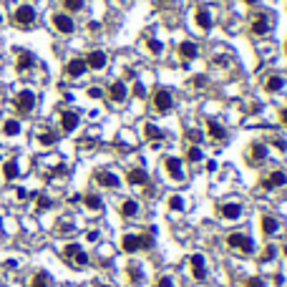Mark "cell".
I'll use <instances>...</instances> for the list:
<instances>
[{"label":"cell","instance_id":"cell-1","mask_svg":"<svg viewBox=\"0 0 287 287\" xmlns=\"http://www.w3.org/2000/svg\"><path fill=\"white\" fill-rule=\"evenodd\" d=\"M151 245H154V234H124L121 237V249L134 254V252H141V249H149Z\"/></svg>","mask_w":287,"mask_h":287},{"label":"cell","instance_id":"cell-2","mask_svg":"<svg viewBox=\"0 0 287 287\" xmlns=\"http://www.w3.org/2000/svg\"><path fill=\"white\" fill-rule=\"evenodd\" d=\"M36 103H38V96H36L30 88L20 91V94H15V98H13V106H15V111H18L20 116L33 114V111H36Z\"/></svg>","mask_w":287,"mask_h":287},{"label":"cell","instance_id":"cell-3","mask_svg":"<svg viewBox=\"0 0 287 287\" xmlns=\"http://www.w3.org/2000/svg\"><path fill=\"white\" fill-rule=\"evenodd\" d=\"M36 8L33 5H18L13 10V25L15 28H23V30H28V28H33L36 25Z\"/></svg>","mask_w":287,"mask_h":287},{"label":"cell","instance_id":"cell-4","mask_svg":"<svg viewBox=\"0 0 287 287\" xmlns=\"http://www.w3.org/2000/svg\"><path fill=\"white\" fill-rule=\"evenodd\" d=\"M63 260L73 267H86L88 265V254L83 252L81 245H76V242H71V245L63 247Z\"/></svg>","mask_w":287,"mask_h":287},{"label":"cell","instance_id":"cell-5","mask_svg":"<svg viewBox=\"0 0 287 287\" xmlns=\"http://www.w3.org/2000/svg\"><path fill=\"white\" fill-rule=\"evenodd\" d=\"M227 245H230L232 249H239L242 254H252V252H254V242H252V237H247L245 232H232V234H227Z\"/></svg>","mask_w":287,"mask_h":287},{"label":"cell","instance_id":"cell-6","mask_svg":"<svg viewBox=\"0 0 287 287\" xmlns=\"http://www.w3.org/2000/svg\"><path fill=\"white\" fill-rule=\"evenodd\" d=\"M151 103H154V109L159 114H166V111L174 109V94L169 88H156L154 96H151Z\"/></svg>","mask_w":287,"mask_h":287},{"label":"cell","instance_id":"cell-7","mask_svg":"<svg viewBox=\"0 0 287 287\" xmlns=\"http://www.w3.org/2000/svg\"><path fill=\"white\" fill-rule=\"evenodd\" d=\"M51 23H53V28L58 30L60 36H71L73 30H76V23H73V18L68 13H56L53 18H51Z\"/></svg>","mask_w":287,"mask_h":287},{"label":"cell","instance_id":"cell-8","mask_svg":"<svg viewBox=\"0 0 287 287\" xmlns=\"http://www.w3.org/2000/svg\"><path fill=\"white\" fill-rule=\"evenodd\" d=\"M189 267H191V275H194V280H199V282H204V280H207V262H204V254L194 252V254L189 257Z\"/></svg>","mask_w":287,"mask_h":287},{"label":"cell","instance_id":"cell-9","mask_svg":"<svg viewBox=\"0 0 287 287\" xmlns=\"http://www.w3.org/2000/svg\"><path fill=\"white\" fill-rule=\"evenodd\" d=\"M262 187L267 189V191H275V189H282V187H287V174L285 172H269L265 179H262Z\"/></svg>","mask_w":287,"mask_h":287},{"label":"cell","instance_id":"cell-10","mask_svg":"<svg viewBox=\"0 0 287 287\" xmlns=\"http://www.w3.org/2000/svg\"><path fill=\"white\" fill-rule=\"evenodd\" d=\"M83 63H86V68H91V71H103L106 66H109V56H106L103 51H91V53L83 58Z\"/></svg>","mask_w":287,"mask_h":287},{"label":"cell","instance_id":"cell-11","mask_svg":"<svg viewBox=\"0 0 287 287\" xmlns=\"http://www.w3.org/2000/svg\"><path fill=\"white\" fill-rule=\"evenodd\" d=\"M94 179H96V184H101V187H106V189H118V176L114 174V172H109V169H98V172H94Z\"/></svg>","mask_w":287,"mask_h":287},{"label":"cell","instance_id":"cell-12","mask_svg":"<svg viewBox=\"0 0 287 287\" xmlns=\"http://www.w3.org/2000/svg\"><path fill=\"white\" fill-rule=\"evenodd\" d=\"M204 129H207V136H209V139H214V141H227V129L219 124L217 118H207Z\"/></svg>","mask_w":287,"mask_h":287},{"label":"cell","instance_id":"cell-13","mask_svg":"<svg viewBox=\"0 0 287 287\" xmlns=\"http://www.w3.org/2000/svg\"><path fill=\"white\" fill-rule=\"evenodd\" d=\"M164 172L169 174L174 181L184 179V172H181V159H176V156H166L164 159Z\"/></svg>","mask_w":287,"mask_h":287},{"label":"cell","instance_id":"cell-14","mask_svg":"<svg viewBox=\"0 0 287 287\" xmlns=\"http://www.w3.org/2000/svg\"><path fill=\"white\" fill-rule=\"evenodd\" d=\"M219 217L227 219V222H237V219L242 217V204H237V202L219 204Z\"/></svg>","mask_w":287,"mask_h":287},{"label":"cell","instance_id":"cell-15","mask_svg":"<svg viewBox=\"0 0 287 287\" xmlns=\"http://www.w3.org/2000/svg\"><path fill=\"white\" fill-rule=\"evenodd\" d=\"M272 30V18L269 15H254L252 18V33L254 36H267Z\"/></svg>","mask_w":287,"mask_h":287},{"label":"cell","instance_id":"cell-16","mask_svg":"<svg viewBox=\"0 0 287 287\" xmlns=\"http://www.w3.org/2000/svg\"><path fill=\"white\" fill-rule=\"evenodd\" d=\"M109 98L116 101V103H124V101L129 98V88H126V83H124V81H114V83L109 86Z\"/></svg>","mask_w":287,"mask_h":287},{"label":"cell","instance_id":"cell-17","mask_svg":"<svg viewBox=\"0 0 287 287\" xmlns=\"http://www.w3.org/2000/svg\"><path fill=\"white\" fill-rule=\"evenodd\" d=\"M265 159H267V146H265V144H252V146L247 149V161H249L252 166L262 164Z\"/></svg>","mask_w":287,"mask_h":287},{"label":"cell","instance_id":"cell-18","mask_svg":"<svg viewBox=\"0 0 287 287\" xmlns=\"http://www.w3.org/2000/svg\"><path fill=\"white\" fill-rule=\"evenodd\" d=\"M86 63H83V58H71L68 63H66V76L68 78H81V76L86 73Z\"/></svg>","mask_w":287,"mask_h":287},{"label":"cell","instance_id":"cell-19","mask_svg":"<svg viewBox=\"0 0 287 287\" xmlns=\"http://www.w3.org/2000/svg\"><path fill=\"white\" fill-rule=\"evenodd\" d=\"M60 129H63V134H73L76 129H78V114L76 111H63L60 114Z\"/></svg>","mask_w":287,"mask_h":287},{"label":"cell","instance_id":"cell-20","mask_svg":"<svg viewBox=\"0 0 287 287\" xmlns=\"http://www.w3.org/2000/svg\"><path fill=\"white\" fill-rule=\"evenodd\" d=\"M36 66V56L30 51H18V60H15V68H18V73H25Z\"/></svg>","mask_w":287,"mask_h":287},{"label":"cell","instance_id":"cell-21","mask_svg":"<svg viewBox=\"0 0 287 287\" xmlns=\"http://www.w3.org/2000/svg\"><path fill=\"white\" fill-rule=\"evenodd\" d=\"M126 181L131 187H144L146 181H149V174L144 172V169H129V174H126Z\"/></svg>","mask_w":287,"mask_h":287},{"label":"cell","instance_id":"cell-22","mask_svg":"<svg viewBox=\"0 0 287 287\" xmlns=\"http://www.w3.org/2000/svg\"><path fill=\"white\" fill-rule=\"evenodd\" d=\"M196 56H199V48H196V43L184 40V43L179 45V58H184V60H194Z\"/></svg>","mask_w":287,"mask_h":287},{"label":"cell","instance_id":"cell-23","mask_svg":"<svg viewBox=\"0 0 287 287\" xmlns=\"http://www.w3.org/2000/svg\"><path fill=\"white\" fill-rule=\"evenodd\" d=\"M277 230H280V222H277L275 217L265 214V217H262V234H265V237H272V234H277Z\"/></svg>","mask_w":287,"mask_h":287},{"label":"cell","instance_id":"cell-24","mask_svg":"<svg viewBox=\"0 0 287 287\" xmlns=\"http://www.w3.org/2000/svg\"><path fill=\"white\" fill-rule=\"evenodd\" d=\"M285 88V78L282 76H267V81H265V91L267 94H277V91Z\"/></svg>","mask_w":287,"mask_h":287},{"label":"cell","instance_id":"cell-25","mask_svg":"<svg viewBox=\"0 0 287 287\" xmlns=\"http://www.w3.org/2000/svg\"><path fill=\"white\" fill-rule=\"evenodd\" d=\"M18 174H20L18 161H15V159H8V161L3 164V176H5L8 181H13V179H18Z\"/></svg>","mask_w":287,"mask_h":287},{"label":"cell","instance_id":"cell-26","mask_svg":"<svg viewBox=\"0 0 287 287\" xmlns=\"http://www.w3.org/2000/svg\"><path fill=\"white\" fill-rule=\"evenodd\" d=\"M83 204H86V209H91V211H101V209H103V199H101L98 194H94V191L83 196Z\"/></svg>","mask_w":287,"mask_h":287},{"label":"cell","instance_id":"cell-27","mask_svg":"<svg viewBox=\"0 0 287 287\" xmlns=\"http://www.w3.org/2000/svg\"><path fill=\"white\" fill-rule=\"evenodd\" d=\"M136 214H139V202H136V199H126L124 204H121V217L131 219V217H136Z\"/></svg>","mask_w":287,"mask_h":287},{"label":"cell","instance_id":"cell-28","mask_svg":"<svg viewBox=\"0 0 287 287\" xmlns=\"http://www.w3.org/2000/svg\"><path fill=\"white\" fill-rule=\"evenodd\" d=\"M28 287H51V277H48V272H36L33 277H30V282H28Z\"/></svg>","mask_w":287,"mask_h":287},{"label":"cell","instance_id":"cell-29","mask_svg":"<svg viewBox=\"0 0 287 287\" xmlns=\"http://www.w3.org/2000/svg\"><path fill=\"white\" fill-rule=\"evenodd\" d=\"M3 134L8 136V139L18 136V134H20V121H18V118H8L5 124H3Z\"/></svg>","mask_w":287,"mask_h":287},{"label":"cell","instance_id":"cell-30","mask_svg":"<svg viewBox=\"0 0 287 287\" xmlns=\"http://www.w3.org/2000/svg\"><path fill=\"white\" fill-rule=\"evenodd\" d=\"M196 25H199L202 30H209V28H211V15H209L207 8H199V10H196Z\"/></svg>","mask_w":287,"mask_h":287},{"label":"cell","instance_id":"cell-31","mask_svg":"<svg viewBox=\"0 0 287 287\" xmlns=\"http://www.w3.org/2000/svg\"><path fill=\"white\" fill-rule=\"evenodd\" d=\"M144 136H146L149 141H161L164 139V131L159 126H154V124H146L144 126Z\"/></svg>","mask_w":287,"mask_h":287},{"label":"cell","instance_id":"cell-32","mask_svg":"<svg viewBox=\"0 0 287 287\" xmlns=\"http://www.w3.org/2000/svg\"><path fill=\"white\" fill-rule=\"evenodd\" d=\"M83 5H86V0H63V10H66L68 15L83 10Z\"/></svg>","mask_w":287,"mask_h":287},{"label":"cell","instance_id":"cell-33","mask_svg":"<svg viewBox=\"0 0 287 287\" xmlns=\"http://www.w3.org/2000/svg\"><path fill=\"white\" fill-rule=\"evenodd\" d=\"M58 141V136L53 134V131H43V134H38V144L40 146H53Z\"/></svg>","mask_w":287,"mask_h":287},{"label":"cell","instance_id":"cell-34","mask_svg":"<svg viewBox=\"0 0 287 287\" xmlns=\"http://www.w3.org/2000/svg\"><path fill=\"white\" fill-rule=\"evenodd\" d=\"M141 280H144V272H141V267H139V265H129V282L139 285Z\"/></svg>","mask_w":287,"mask_h":287},{"label":"cell","instance_id":"cell-35","mask_svg":"<svg viewBox=\"0 0 287 287\" xmlns=\"http://www.w3.org/2000/svg\"><path fill=\"white\" fill-rule=\"evenodd\" d=\"M146 48L154 53V56H161V53H164V43L156 40V38H149V40H146Z\"/></svg>","mask_w":287,"mask_h":287},{"label":"cell","instance_id":"cell-36","mask_svg":"<svg viewBox=\"0 0 287 287\" xmlns=\"http://www.w3.org/2000/svg\"><path fill=\"white\" fill-rule=\"evenodd\" d=\"M187 161H191V164L202 161V149H199V146H189V151H187Z\"/></svg>","mask_w":287,"mask_h":287},{"label":"cell","instance_id":"cell-37","mask_svg":"<svg viewBox=\"0 0 287 287\" xmlns=\"http://www.w3.org/2000/svg\"><path fill=\"white\" fill-rule=\"evenodd\" d=\"M169 209H174V211H181V209H184V202H181V196H179V194L169 196Z\"/></svg>","mask_w":287,"mask_h":287},{"label":"cell","instance_id":"cell-38","mask_svg":"<svg viewBox=\"0 0 287 287\" xmlns=\"http://www.w3.org/2000/svg\"><path fill=\"white\" fill-rule=\"evenodd\" d=\"M242 287H267V285H265L262 277H249V280H245V285H242Z\"/></svg>","mask_w":287,"mask_h":287},{"label":"cell","instance_id":"cell-39","mask_svg":"<svg viewBox=\"0 0 287 287\" xmlns=\"http://www.w3.org/2000/svg\"><path fill=\"white\" fill-rule=\"evenodd\" d=\"M156 287H174V277H172V275H164V277H159Z\"/></svg>","mask_w":287,"mask_h":287},{"label":"cell","instance_id":"cell-40","mask_svg":"<svg viewBox=\"0 0 287 287\" xmlns=\"http://www.w3.org/2000/svg\"><path fill=\"white\" fill-rule=\"evenodd\" d=\"M38 211H43V209H48L51 207V199H48V196H38Z\"/></svg>","mask_w":287,"mask_h":287},{"label":"cell","instance_id":"cell-41","mask_svg":"<svg viewBox=\"0 0 287 287\" xmlns=\"http://www.w3.org/2000/svg\"><path fill=\"white\" fill-rule=\"evenodd\" d=\"M275 252H277V249L272 247V245H269V247H265V254H262V260H272V257H275Z\"/></svg>","mask_w":287,"mask_h":287},{"label":"cell","instance_id":"cell-42","mask_svg":"<svg viewBox=\"0 0 287 287\" xmlns=\"http://www.w3.org/2000/svg\"><path fill=\"white\" fill-rule=\"evenodd\" d=\"M88 96H91V98H101L103 91H101V88H88Z\"/></svg>","mask_w":287,"mask_h":287},{"label":"cell","instance_id":"cell-43","mask_svg":"<svg viewBox=\"0 0 287 287\" xmlns=\"http://www.w3.org/2000/svg\"><path fill=\"white\" fill-rule=\"evenodd\" d=\"M194 86H204V76H194Z\"/></svg>","mask_w":287,"mask_h":287},{"label":"cell","instance_id":"cell-44","mask_svg":"<svg viewBox=\"0 0 287 287\" xmlns=\"http://www.w3.org/2000/svg\"><path fill=\"white\" fill-rule=\"evenodd\" d=\"M280 118H282V124L287 126V109H282V111H280Z\"/></svg>","mask_w":287,"mask_h":287},{"label":"cell","instance_id":"cell-45","mask_svg":"<svg viewBox=\"0 0 287 287\" xmlns=\"http://www.w3.org/2000/svg\"><path fill=\"white\" fill-rule=\"evenodd\" d=\"M282 252H285V257H287V245H285V247H282Z\"/></svg>","mask_w":287,"mask_h":287},{"label":"cell","instance_id":"cell-46","mask_svg":"<svg viewBox=\"0 0 287 287\" xmlns=\"http://www.w3.org/2000/svg\"><path fill=\"white\" fill-rule=\"evenodd\" d=\"M0 25H3V15H0Z\"/></svg>","mask_w":287,"mask_h":287},{"label":"cell","instance_id":"cell-47","mask_svg":"<svg viewBox=\"0 0 287 287\" xmlns=\"http://www.w3.org/2000/svg\"><path fill=\"white\" fill-rule=\"evenodd\" d=\"M285 51H287V43H285Z\"/></svg>","mask_w":287,"mask_h":287}]
</instances>
